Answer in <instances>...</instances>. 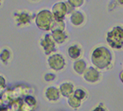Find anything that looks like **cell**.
I'll return each instance as SVG.
<instances>
[{
    "instance_id": "6da1fadb",
    "label": "cell",
    "mask_w": 123,
    "mask_h": 111,
    "mask_svg": "<svg viewBox=\"0 0 123 111\" xmlns=\"http://www.w3.org/2000/svg\"><path fill=\"white\" fill-rule=\"evenodd\" d=\"M112 54L108 48L98 47L92 51L90 60L97 69L103 70L108 68L112 62Z\"/></svg>"
},
{
    "instance_id": "7a4b0ae2",
    "label": "cell",
    "mask_w": 123,
    "mask_h": 111,
    "mask_svg": "<svg viewBox=\"0 0 123 111\" xmlns=\"http://www.w3.org/2000/svg\"><path fill=\"white\" fill-rule=\"evenodd\" d=\"M106 41L110 47L115 50H121L123 47V27H113L106 35Z\"/></svg>"
},
{
    "instance_id": "3957f363",
    "label": "cell",
    "mask_w": 123,
    "mask_h": 111,
    "mask_svg": "<svg viewBox=\"0 0 123 111\" xmlns=\"http://www.w3.org/2000/svg\"><path fill=\"white\" fill-rule=\"evenodd\" d=\"M53 15L51 12L48 9L40 11L35 17L36 26L41 30L48 31L50 30L51 24L53 21Z\"/></svg>"
},
{
    "instance_id": "277c9868",
    "label": "cell",
    "mask_w": 123,
    "mask_h": 111,
    "mask_svg": "<svg viewBox=\"0 0 123 111\" xmlns=\"http://www.w3.org/2000/svg\"><path fill=\"white\" fill-rule=\"evenodd\" d=\"M48 64L51 69L61 71L66 66V60L60 54H53L48 57Z\"/></svg>"
},
{
    "instance_id": "5b68a950",
    "label": "cell",
    "mask_w": 123,
    "mask_h": 111,
    "mask_svg": "<svg viewBox=\"0 0 123 111\" xmlns=\"http://www.w3.org/2000/svg\"><path fill=\"white\" fill-rule=\"evenodd\" d=\"M51 12L55 19L64 20V18L66 17V15H68L66 3L64 2H59L55 3L51 8Z\"/></svg>"
},
{
    "instance_id": "8992f818",
    "label": "cell",
    "mask_w": 123,
    "mask_h": 111,
    "mask_svg": "<svg viewBox=\"0 0 123 111\" xmlns=\"http://www.w3.org/2000/svg\"><path fill=\"white\" fill-rule=\"evenodd\" d=\"M40 44L46 55L51 54L55 50V42L54 41L51 34L44 35V37L41 39Z\"/></svg>"
},
{
    "instance_id": "52a82bcc",
    "label": "cell",
    "mask_w": 123,
    "mask_h": 111,
    "mask_svg": "<svg viewBox=\"0 0 123 111\" xmlns=\"http://www.w3.org/2000/svg\"><path fill=\"white\" fill-rule=\"evenodd\" d=\"M85 81L90 83H95L100 79V72L94 67H88L83 75Z\"/></svg>"
},
{
    "instance_id": "ba28073f",
    "label": "cell",
    "mask_w": 123,
    "mask_h": 111,
    "mask_svg": "<svg viewBox=\"0 0 123 111\" xmlns=\"http://www.w3.org/2000/svg\"><path fill=\"white\" fill-rule=\"evenodd\" d=\"M59 89L61 95L66 98L72 96L74 93V91H75L73 84L71 82H64L61 84Z\"/></svg>"
},
{
    "instance_id": "9c48e42d",
    "label": "cell",
    "mask_w": 123,
    "mask_h": 111,
    "mask_svg": "<svg viewBox=\"0 0 123 111\" xmlns=\"http://www.w3.org/2000/svg\"><path fill=\"white\" fill-rule=\"evenodd\" d=\"M60 92L59 89L56 87H48L45 91V97L46 99L51 102H55L59 99L60 98Z\"/></svg>"
},
{
    "instance_id": "30bf717a",
    "label": "cell",
    "mask_w": 123,
    "mask_h": 111,
    "mask_svg": "<svg viewBox=\"0 0 123 111\" xmlns=\"http://www.w3.org/2000/svg\"><path fill=\"white\" fill-rule=\"evenodd\" d=\"M84 20H85V17L81 12L75 10L73 13L70 14V22L73 26L79 27L83 23Z\"/></svg>"
},
{
    "instance_id": "8fae6325",
    "label": "cell",
    "mask_w": 123,
    "mask_h": 111,
    "mask_svg": "<svg viewBox=\"0 0 123 111\" xmlns=\"http://www.w3.org/2000/svg\"><path fill=\"white\" fill-rule=\"evenodd\" d=\"M67 54L72 60L77 61L80 59L82 54V51L78 45H71L68 47Z\"/></svg>"
},
{
    "instance_id": "7c38bea8",
    "label": "cell",
    "mask_w": 123,
    "mask_h": 111,
    "mask_svg": "<svg viewBox=\"0 0 123 111\" xmlns=\"http://www.w3.org/2000/svg\"><path fill=\"white\" fill-rule=\"evenodd\" d=\"M86 63L83 59L75 61V62L73 63V70L78 75H83L84 71H86Z\"/></svg>"
},
{
    "instance_id": "4fadbf2b",
    "label": "cell",
    "mask_w": 123,
    "mask_h": 111,
    "mask_svg": "<svg viewBox=\"0 0 123 111\" xmlns=\"http://www.w3.org/2000/svg\"><path fill=\"white\" fill-rule=\"evenodd\" d=\"M51 37L55 42V44H62L67 39V35L64 31H54L51 32Z\"/></svg>"
},
{
    "instance_id": "5bb4252c",
    "label": "cell",
    "mask_w": 123,
    "mask_h": 111,
    "mask_svg": "<svg viewBox=\"0 0 123 111\" xmlns=\"http://www.w3.org/2000/svg\"><path fill=\"white\" fill-rule=\"evenodd\" d=\"M65 28H66V23H65L64 20L62 19H53V21L51 24L50 30L51 32L54 31H65Z\"/></svg>"
},
{
    "instance_id": "9a60e30c",
    "label": "cell",
    "mask_w": 123,
    "mask_h": 111,
    "mask_svg": "<svg viewBox=\"0 0 123 111\" xmlns=\"http://www.w3.org/2000/svg\"><path fill=\"white\" fill-rule=\"evenodd\" d=\"M15 19L19 24L26 25L28 24L31 21V16L26 12H20V13H16Z\"/></svg>"
},
{
    "instance_id": "2e32d148",
    "label": "cell",
    "mask_w": 123,
    "mask_h": 111,
    "mask_svg": "<svg viewBox=\"0 0 123 111\" xmlns=\"http://www.w3.org/2000/svg\"><path fill=\"white\" fill-rule=\"evenodd\" d=\"M67 103H68V105H69L72 109L77 110V109H79L80 106H81L82 101H80V99H78L76 97H75L73 95L72 96L68 98Z\"/></svg>"
},
{
    "instance_id": "e0dca14e",
    "label": "cell",
    "mask_w": 123,
    "mask_h": 111,
    "mask_svg": "<svg viewBox=\"0 0 123 111\" xmlns=\"http://www.w3.org/2000/svg\"><path fill=\"white\" fill-rule=\"evenodd\" d=\"M73 96L76 97L77 99H80V101H83L84 99H86L87 93L85 89H81V88H78V89H75V91H74Z\"/></svg>"
},
{
    "instance_id": "ac0fdd59",
    "label": "cell",
    "mask_w": 123,
    "mask_h": 111,
    "mask_svg": "<svg viewBox=\"0 0 123 111\" xmlns=\"http://www.w3.org/2000/svg\"><path fill=\"white\" fill-rule=\"evenodd\" d=\"M10 58V51L8 49H4L0 53V60H1L3 63H6Z\"/></svg>"
},
{
    "instance_id": "d6986e66",
    "label": "cell",
    "mask_w": 123,
    "mask_h": 111,
    "mask_svg": "<svg viewBox=\"0 0 123 111\" xmlns=\"http://www.w3.org/2000/svg\"><path fill=\"white\" fill-rule=\"evenodd\" d=\"M20 106L21 103H20L19 100H15L9 104L8 108L10 110V111H19L20 110Z\"/></svg>"
},
{
    "instance_id": "ffe728a7",
    "label": "cell",
    "mask_w": 123,
    "mask_h": 111,
    "mask_svg": "<svg viewBox=\"0 0 123 111\" xmlns=\"http://www.w3.org/2000/svg\"><path fill=\"white\" fill-rule=\"evenodd\" d=\"M68 2H69V4L72 6L74 9L81 7L84 3L83 0H69Z\"/></svg>"
},
{
    "instance_id": "44dd1931",
    "label": "cell",
    "mask_w": 123,
    "mask_h": 111,
    "mask_svg": "<svg viewBox=\"0 0 123 111\" xmlns=\"http://www.w3.org/2000/svg\"><path fill=\"white\" fill-rule=\"evenodd\" d=\"M34 107L31 106V105H29V104L27 103L23 102L21 103L20 110H21V111H34Z\"/></svg>"
},
{
    "instance_id": "7402d4cb",
    "label": "cell",
    "mask_w": 123,
    "mask_h": 111,
    "mask_svg": "<svg viewBox=\"0 0 123 111\" xmlns=\"http://www.w3.org/2000/svg\"><path fill=\"white\" fill-rule=\"evenodd\" d=\"M6 80L2 76H0V94H2V93L4 92V90L6 89Z\"/></svg>"
},
{
    "instance_id": "603a6c76",
    "label": "cell",
    "mask_w": 123,
    "mask_h": 111,
    "mask_svg": "<svg viewBox=\"0 0 123 111\" xmlns=\"http://www.w3.org/2000/svg\"><path fill=\"white\" fill-rule=\"evenodd\" d=\"M55 79V75H54L52 73H48L44 76V80L47 82H51L53 81Z\"/></svg>"
},
{
    "instance_id": "cb8c5ba5",
    "label": "cell",
    "mask_w": 123,
    "mask_h": 111,
    "mask_svg": "<svg viewBox=\"0 0 123 111\" xmlns=\"http://www.w3.org/2000/svg\"><path fill=\"white\" fill-rule=\"evenodd\" d=\"M66 7H67V14H71V13H73V12L75 11V9H74L72 6H71L69 2H66Z\"/></svg>"
},
{
    "instance_id": "d4e9b609",
    "label": "cell",
    "mask_w": 123,
    "mask_h": 111,
    "mask_svg": "<svg viewBox=\"0 0 123 111\" xmlns=\"http://www.w3.org/2000/svg\"><path fill=\"white\" fill-rule=\"evenodd\" d=\"M92 111H107V110L105 109V107L102 104H100L99 106H96Z\"/></svg>"
},
{
    "instance_id": "484cf974",
    "label": "cell",
    "mask_w": 123,
    "mask_h": 111,
    "mask_svg": "<svg viewBox=\"0 0 123 111\" xmlns=\"http://www.w3.org/2000/svg\"><path fill=\"white\" fill-rule=\"evenodd\" d=\"M119 79H120V81L122 82V83L123 84V70H122L120 74H119Z\"/></svg>"
},
{
    "instance_id": "4316f807",
    "label": "cell",
    "mask_w": 123,
    "mask_h": 111,
    "mask_svg": "<svg viewBox=\"0 0 123 111\" xmlns=\"http://www.w3.org/2000/svg\"><path fill=\"white\" fill-rule=\"evenodd\" d=\"M3 103H4V102H3V100L2 99V98H0V109L2 108V106L3 105Z\"/></svg>"
},
{
    "instance_id": "83f0119b",
    "label": "cell",
    "mask_w": 123,
    "mask_h": 111,
    "mask_svg": "<svg viewBox=\"0 0 123 111\" xmlns=\"http://www.w3.org/2000/svg\"><path fill=\"white\" fill-rule=\"evenodd\" d=\"M0 111H10L9 108H1L0 109Z\"/></svg>"
},
{
    "instance_id": "f1b7e54d",
    "label": "cell",
    "mask_w": 123,
    "mask_h": 111,
    "mask_svg": "<svg viewBox=\"0 0 123 111\" xmlns=\"http://www.w3.org/2000/svg\"><path fill=\"white\" fill-rule=\"evenodd\" d=\"M2 1H0V6L2 5Z\"/></svg>"
},
{
    "instance_id": "f546056e",
    "label": "cell",
    "mask_w": 123,
    "mask_h": 111,
    "mask_svg": "<svg viewBox=\"0 0 123 111\" xmlns=\"http://www.w3.org/2000/svg\"><path fill=\"white\" fill-rule=\"evenodd\" d=\"M2 97V94H0V98H1Z\"/></svg>"
}]
</instances>
